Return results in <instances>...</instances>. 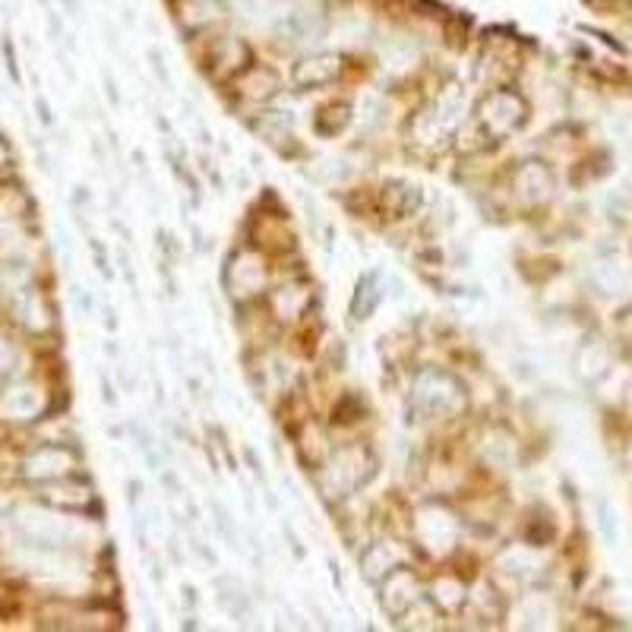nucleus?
I'll return each instance as SVG.
<instances>
[{"mask_svg":"<svg viewBox=\"0 0 632 632\" xmlns=\"http://www.w3.org/2000/svg\"><path fill=\"white\" fill-rule=\"evenodd\" d=\"M335 73H339V57L320 54V57H313V61H304L298 67V73H294V79H298L301 86H323Z\"/></svg>","mask_w":632,"mask_h":632,"instance_id":"obj_1","label":"nucleus"},{"mask_svg":"<svg viewBox=\"0 0 632 632\" xmlns=\"http://www.w3.org/2000/svg\"><path fill=\"white\" fill-rule=\"evenodd\" d=\"M38 405H42V399L32 392V389H13L4 402H0V411L13 414V418H23V414H32L38 411Z\"/></svg>","mask_w":632,"mask_h":632,"instance_id":"obj_2","label":"nucleus"},{"mask_svg":"<svg viewBox=\"0 0 632 632\" xmlns=\"http://www.w3.org/2000/svg\"><path fill=\"white\" fill-rule=\"evenodd\" d=\"M54 465H70V456H67V452H61V449H54V452H42V456L29 459L26 471H29V474H35V478H42V474H57V471H61V468H54Z\"/></svg>","mask_w":632,"mask_h":632,"instance_id":"obj_3","label":"nucleus"},{"mask_svg":"<svg viewBox=\"0 0 632 632\" xmlns=\"http://www.w3.org/2000/svg\"><path fill=\"white\" fill-rule=\"evenodd\" d=\"M212 512H215V528H219V535L225 538V544L228 547H241V544H237V535H234V531H231V519H228V512H225V506L219 503V500H215L212 503Z\"/></svg>","mask_w":632,"mask_h":632,"instance_id":"obj_4","label":"nucleus"},{"mask_svg":"<svg viewBox=\"0 0 632 632\" xmlns=\"http://www.w3.org/2000/svg\"><path fill=\"white\" fill-rule=\"evenodd\" d=\"M149 64H152V73L162 79V86L165 89H174V79H171V73H168V67H165V57L158 54L155 48H149Z\"/></svg>","mask_w":632,"mask_h":632,"instance_id":"obj_5","label":"nucleus"},{"mask_svg":"<svg viewBox=\"0 0 632 632\" xmlns=\"http://www.w3.org/2000/svg\"><path fill=\"white\" fill-rule=\"evenodd\" d=\"M102 395H105V402H108V405H117V395H114V389H111V383H108L105 377H102Z\"/></svg>","mask_w":632,"mask_h":632,"instance_id":"obj_6","label":"nucleus"},{"mask_svg":"<svg viewBox=\"0 0 632 632\" xmlns=\"http://www.w3.org/2000/svg\"><path fill=\"white\" fill-rule=\"evenodd\" d=\"M0 162H4V149H0Z\"/></svg>","mask_w":632,"mask_h":632,"instance_id":"obj_7","label":"nucleus"}]
</instances>
